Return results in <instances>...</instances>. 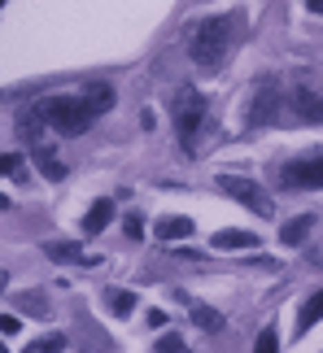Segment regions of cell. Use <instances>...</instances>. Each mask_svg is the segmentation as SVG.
<instances>
[{
  "mask_svg": "<svg viewBox=\"0 0 323 353\" xmlns=\"http://www.w3.org/2000/svg\"><path fill=\"white\" fill-rule=\"evenodd\" d=\"M110 105H114V88L110 83H88L79 97H44V101H35V110L57 135H84Z\"/></svg>",
  "mask_w": 323,
  "mask_h": 353,
  "instance_id": "cell-1",
  "label": "cell"
},
{
  "mask_svg": "<svg viewBox=\"0 0 323 353\" xmlns=\"http://www.w3.org/2000/svg\"><path fill=\"white\" fill-rule=\"evenodd\" d=\"M240 26L245 18L240 13H219V18H201L193 31H188V52H193V61L201 70H219L227 61V52H232Z\"/></svg>",
  "mask_w": 323,
  "mask_h": 353,
  "instance_id": "cell-2",
  "label": "cell"
},
{
  "mask_svg": "<svg viewBox=\"0 0 323 353\" xmlns=\"http://www.w3.org/2000/svg\"><path fill=\"white\" fill-rule=\"evenodd\" d=\"M170 118H175V135H179L184 153L193 157L197 140H201V127H206V97H201L193 83H184L175 92V101H170Z\"/></svg>",
  "mask_w": 323,
  "mask_h": 353,
  "instance_id": "cell-3",
  "label": "cell"
},
{
  "mask_svg": "<svg viewBox=\"0 0 323 353\" xmlns=\"http://www.w3.org/2000/svg\"><path fill=\"white\" fill-rule=\"evenodd\" d=\"M280 188H288V192H319L323 188V148L288 161V166L280 170Z\"/></svg>",
  "mask_w": 323,
  "mask_h": 353,
  "instance_id": "cell-4",
  "label": "cell"
},
{
  "mask_svg": "<svg viewBox=\"0 0 323 353\" xmlns=\"http://www.w3.org/2000/svg\"><path fill=\"white\" fill-rule=\"evenodd\" d=\"M219 188L227 196H236L240 205H249L253 214H258V219H275V205H271V196L262 192L258 183L253 179H240V174H219Z\"/></svg>",
  "mask_w": 323,
  "mask_h": 353,
  "instance_id": "cell-5",
  "label": "cell"
},
{
  "mask_svg": "<svg viewBox=\"0 0 323 353\" xmlns=\"http://www.w3.org/2000/svg\"><path fill=\"white\" fill-rule=\"evenodd\" d=\"M280 110V83L271 74L258 79V88H253V105H249V127H266V122L275 118Z\"/></svg>",
  "mask_w": 323,
  "mask_h": 353,
  "instance_id": "cell-6",
  "label": "cell"
},
{
  "mask_svg": "<svg viewBox=\"0 0 323 353\" xmlns=\"http://www.w3.org/2000/svg\"><path fill=\"white\" fill-rule=\"evenodd\" d=\"M293 105H297V114H302L306 122H323V92L297 88V97H293Z\"/></svg>",
  "mask_w": 323,
  "mask_h": 353,
  "instance_id": "cell-7",
  "label": "cell"
},
{
  "mask_svg": "<svg viewBox=\"0 0 323 353\" xmlns=\"http://www.w3.org/2000/svg\"><path fill=\"white\" fill-rule=\"evenodd\" d=\"M110 223H114V201H97V205L88 210V219H84V232L97 236V232H105Z\"/></svg>",
  "mask_w": 323,
  "mask_h": 353,
  "instance_id": "cell-8",
  "label": "cell"
},
{
  "mask_svg": "<svg viewBox=\"0 0 323 353\" xmlns=\"http://www.w3.org/2000/svg\"><path fill=\"white\" fill-rule=\"evenodd\" d=\"M44 253L52 257V262H84V266H92V262H97L92 253H79V244H61V240L44 244Z\"/></svg>",
  "mask_w": 323,
  "mask_h": 353,
  "instance_id": "cell-9",
  "label": "cell"
},
{
  "mask_svg": "<svg viewBox=\"0 0 323 353\" xmlns=\"http://www.w3.org/2000/svg\"><path fill=\"white\" fill-rule=\"evenodd\" d=\"M31 153H35V161H39V170H44V179H66V166L57 161V153H52L48 144H35Z\"/></svg>",
  "mask_w": 323,
  "mask_h": 353,
  "instance_id": "cell-10",
  "label": "cell"
},
{
  "mask_svg": "<svg viewBox=\"0 0 323 353\" xmlns=\"http://www.w3.org/2000/svg\"><path fill=\"white\" fill-rule=\"evenodd\" d=\"M210 244L214 249H258V236L253 232H219Z\"/></svg>",
  "mask_w": 323,
  "mask_h": 353,
  "instance_id": "cell-11",
  "label": "cell"
},
{
  "mask_svg": "<svg viewBox=\"0 0 323 353\" xmlns=\"http://www.w3.org/2000/svg\"><path fill=\"white\" fill-rule=\"evenodd\" d=\"M193 236V219H162L157 223V240H188Z\"/></svg>",
  "mask_w": 323,
  "mask_h": 353,
  "instance_id": "cell-12",
  "label": "cell"
},
{
  "mask_svg": "<svg viewBox=\"0 0 323 353\" xmlns=\"http://www.w3.org/2000/svg\"><path fill=\"white\" fill-rule=\"evenodd\" d=\"M315 227V214H302V219H293V223H284V232H280V240L284 244H302L306 240V232Z\"/></svg>",
  "mask_w": 323,
  "mask_h": 353,
  "instance_id": "cell-13",
  "label": "cell"
},
{
  "mask_svg": "<svg viewBox=\"0 0 323 353\" xmlns=\"http://www.w3.org/2000/svg\"><path fill=\"white\" fill-rule=\"evenodd\" d=\"M319 319H323V288H319V292L311 296V301H306V305H302V319H297V332H311V327H315V323H319Z\"/></svg>",
  "mask_w": 323,
  "mask_h": 353,
  "instance_id": "cell-14",
  "label": "cell"
},
{
  "mask_svg": "<svg viewBox=\"0 0 323 353\" xmlns=\"http://www.w3.org/2000/svg\"><path fill=\"white\" fill-rule=\"evenodd\" d=\"M193 323L201 332H223V314L219 310H210V305H193Z\"/></svg>",
  "mask_w": 323,
  "mask_h": 353,
  "instance_id": "cell-15",
  "label": "cell"
},
{
  "mask_svg": "<svg viewBox=\"0 0 323 353\" xmlns=\"http://www.w3.org/2000/svg\"><path fill=\"white\" fill-rule=\"evenodd\" d=\"M110 305H114V314H131V310H136V296L131 292H110Z\"/></svg>",
  "mask_w": 323,
  "mask_h": 353,
  "instance_id": "cell-16",
  "label": "cell"
},
{
  "mask_svg": "<svg viewBox=\"0 0 323 353\" xmlns=\"http://www.w3.org/2000/svg\"><path fill=\"white\" fill-rule=\"evenodd\" d=\"M253 349H258V353H271V349H280V332H275V327H266V332L258 336V345H253Z\"/></svg>",
  "mask_w": 323,
  "mask_h": 353,
  "instance_id": "cell-17",
  "label": "cell"
},
{
  "mask_svg": "<svg viewBox=\"0 0 323 353\" xmlns=\"http://www.w3.org/2000/svg\"><path fill=\"white\" fill-rule=\"evenodd\" d=\"M52 349H66V336H44V341L31 345V353H52Z\"/></svg>",
  "mask_w": 323,
  "mask_h": 353,
  "instance_id": "cell-18",
  "label": "cell"
},
{
  "mask_svg": "<svg viewBox=\"0 0 323 353\" xmlns=\"http://www.w3.org/2000/svg\"><path fill=\"white\" fill-rule=\"evenodd\" d=\"M22 170V157L18 153H0V174H18Z\"/></svg>",
  "mask_w": 323,
  "mask_h": 353,
  "instance_id": "cell-19",
  "label": "cell"
},
{
  "mask_svg": "<svg viewBox=\"0 0 323 353\" xmlns=\"http://www.w3.org/2000/svg\"><path fill=\"white\" fill-rule=\"evenodd\" d=\"M179 349H184V336H175V332L157 341V353H179Z\"/></svg>",
  "mask_w": 323,
  "mask_h": 353,
  "instance_id": "cell-20",
  "label": "cell"
},
{
  "mask_svg": "<svg viewBox=\"0 0 323 353\" xmlns=\"http://www.w3.org/2000/svg\"><path fill=\"white\" fill-rule=\"evenodd\" d=\"M127 236H131V240L144 236V219H140V214H127Z\"/></svg>",
  "mask_w": 323,
  "mask_h": 353,
  "instance_id": "cell-21",
  "label": "cell"
},
{
  "mask_svg": "<svg viewBox=\"0 0 323 353\" xmlns=\"http://www.w3.org/2000/svg\"><path fill=\"white\" fill-rule=\"evenodd\" d=\"M18 327H22V323L13 319V314H5V319H0V332H5V336H13V332H18Z\"/></svg>",
  "mask_w": 323,
  "mask_h": 353,
  "instance_id": "cell-22",
  "label": "cell"
},
{
  "mask_svg": "<svg viewBox=\"0 0 323 353\" xmlns=\"http://www.w3.org/2000/svg\"><path fill=\"white\" fill-rule=\"evenodd\" d=\"M306 5H311L315 13H323V0H306Z\"/></svg>",
  "mask_w": 323,
  "mask_h": 353,
  "instance_id": "cell-23",
  "label": "cell"
},
{
  "mask_svg": "<svg viewBox=\"0 0 323 353\" xmlns=\"http://www.w3.org/2000/svg\"><path fill=\"white\" fill-rule=\"evenodd\" d=\"M5 283H9V275H5V270H0V288H5Z\"/></svg>",
  "mask_w": 323,
  "mask_h": 353,
  "instance_id": "cell-24",
  "label": "cell"
},
{
  "mask_svg": "<svg viewBox=\"0 0 323 353\" xmlns=\"http://www.w3.org/2000/svg\"><path fill=\"white\" fill-rule=\"evenodd\" d=\"M0 210H9V196H0Z\"/></svg>",
  "mask_w": 323,
  "mask_h": 353,
  "instance_id": "cell-25",
  "label": "cell"
},
{
  "mask_svg": "<svg viewBox=\"0 0 323 353\" xmlns=\"http://www.w3.org/2000/svg\"><path fill=\"white\" fill-rule=\"evenodd\" d=\"M0 5H5V0H0Z\"/></svg>",
  "mask_w": 323,
  "mask_h": 353,
  "instance_id": "cell-26",
  "label": "cell"
},
{
  "mask_svg": "<svg viewBox=\"0 0 323 353\" xmlns=\"http://www.w3.org/2000/svg\"><path fill=\"white\" fill-rule=\"evenodd\" d=\"M0 349H5V345H0Z\"/></svg>",
  "mask_w": 323,
  "mask_h": 353,
  "instance_id": "cell-27",
  "label": "cell"
}]
</instances>
